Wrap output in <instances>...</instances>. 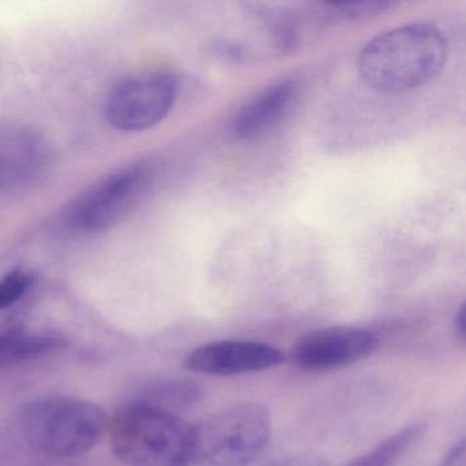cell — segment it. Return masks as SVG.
Returning <instances> with one entry per match:
<instances>
[{
	"label": "cell",
	"mask_w": 466,
	"mask_h": 466,
	"mask_svg": "<svg viewBox=\"0 0 466 466\" xmlns=\"http://www.w3.org/2000/svg\"><path fill=\"white\" fill-rule=\"evenodd\" d=\"M283 361V351L268 343L225 339L190 351L185 359V368L198 375L231 376L271 370Z\"/></svg>",
	"instance_id": "obj_9"
},
{
	"label": "cell",
	"mask_w": 466,
	"mask_h": 466,
	"mask_svg": "<svg viewBox=\"0 0 466 466\" xmlns=\"http://www.w3.org/2000/svg\"><path fill=\"white\" fill-rule=\"evenodd\" d=\"M299 83L285 78L245 103L230 122V133L238 140H253L274 129L296 106Z\"/></svg>",
	"instance_id": "obj_10"
},
{
	"label": "cell",
	"mask_w": 466,
	"mask_h": 466,
	"mask_svg": "<svg viewBox=\"0 0 466 466\" xmlns=\"http://www.w3.org/2000/svg\"><path fill=\"white\" fill-rule=\"evenodd\" d=\"M466 308L465 304L462 305V307L458 309V312L455 313L454 318V331L455 335H457L458 340H460L461 343H465V338H466Z\"/></svg>",
	"instance_id": "obj_17"
},
{
	"label": "cell",
	"mask_w": 466,
	"mask_h": 466,
	"mask_svg": "<svg viewBox=\"0 0 466 466\" xmlns=\"http://www.w3.org/2000/svg\"><path fill=\"white\" fill-rule=\"evenodd\" d=\"M178 96V81L163 72L143 73L121 81L106 106L108 124L122 132L151 129L170 113Z\"/></svg>",
	"instance_id": "obj_6"
},
{
	"label": "cell",
	"mask_w": 466,
	"mask_h": 466,
	"mask_svg": "<svg viewBox=\"0 0 466 466\" xmlns=\"http://www.w3.org/2000/svg\"><path fill=\"white\" fill-rule=\"evenodd\" d=\"M190 428L181 417L146 403L122 408L108 422L111 449L129 466H181Z\"/></svg>",
	"instance_id": "obj_4"
},
{
	"label": "cell",
	"mask_w": 466,
	"mask_h": 466,
	"mask_svg": "<svg viewBox=\"0 0 466 466\" xmlns=\"http://www.w3.org/2000/svg\"><path fill=\"white\" fill-rule=\"evenodd\" d=\"M441 466H466L465 441H458L452 449L447 452L446 458Z\"/></svg>",
	"instance_id": "obj_16"
},
{
	"label": "cell",
	"mask_w": 466,
	"mask_h": 466,
	"mask_svg": "<svg viewBox=\"0 0 466 466\" xmlns=\"http://www.w3.org/2000/svg\"><path fill=\"white\" fill-rule=\"evenodd\" d=\"M155 167L149 162L127 166L81 196L69 212V223L81 233H100L124 219L151 189Z\"/></svg>",
	"instance_id": "obj_5"
},
{
	"label": "cell",
	"mask_w": 466,
	"mask_h": 466,
	"mask_svg": "<svg viewBox=\"0 0 466 466\" xmlns=\"http://www.w3.org/2000/svg\"><path fill=\"white\" fill-rule=\"evenodd\" d=\"M425 432L422 422L408 425L378 444L375 449L345 466H395Z\"/></svg>",
	"instance_id": "obj_13"
},
{
	"label": "cell",
	"mask_w": 466,
	"mask_h": 466,
	"mask_svg": "<svg viewBox=\"0 0 466 466\" xmlns=\"http://www.w3.org/2000/svg\"><path fill=\"white\" fill-rule=\"evenodd\" d=\"M375 332L361 327L335 326L307 332L294 343V364L307 370L348 367L370 357L378 348Z\"/></svg>",
	"instance_id": "obj_8"
},
{
	"label": "cell",
	"mask_w": 466,
	"mask_h": 466,
	"mask_svg": "<svg viewBox=\"0 0 466 466\" xmlns=\"http://www.w3.org/2000/svg\"><path fill=\"white\" fill-rule=\"evenodd\" d=\"M447 40L427 23L408 24L373 37L360 53V76L370 88L400 94L430 83L444 67Z\"/></svg>",
	"instance_id": "obj_1"
},
{
	"label": "cell",
	"mask_w": 466,
	"mask_h": 466,
	"mask_svg": "<svg viewBox=\"0 0 466 466\" xmlns=\"http://www.w3.org/2000/svg\"><path fill=\"white\" fill-rule=\"evenodd\" d=\"M264 466H326L321 458L316 455L299 454L289 455V457L280 458L274 462L267 463Z\"/></svg>",
	"instance_id": "obj_15"
},
{
	"label": "cell",
	"mask_w": 466,
	"mask_h": 466,
	"mask_svg": "<svg viewBox=\"0 0 466 466\" xmlns=\"http://www.w3.org/2000/svg\"><path fill=\"white\" fill-rule=\"evenodd\" d=\"M271 438V414L260 403L226 409L190 428L181 466H248Z\"/></svg>",
	"instance_id": "obj_3"
},
{
	"label": "cell",
	"mask_w": 466,
	"mask_h": 466,
	"mask_svg": "<svg viewBox=\"0 0 466 466\" xmlns=\"http://www.w3.org/2000/svg\"><path fill=\"white\" fill-rule=\"evenodd\" d=\"M201 395H203L201 387L196 381L177 379V380L160 381L149 387L137 400L179 416V411L195 406L201 400Z\"/></svg>",
	"instance_id": "obj_12"
},
{
	"label": "cell",
	"mask_w": 466,
	"mask_h": 466,
	"mask_svg": "<svg viewBox=\"0 0 466 466\" xmlns=\"http://www.w3.org/2000/svg\"><path fill=\"white\" fill-rule=\"evenodd\" d=\"M53 155L45 136L24 124L0 127V193L20 196L45 182Z\"/></svg>",
	"instance_id": "obj_7"
},
{
	"label": "cell",
	"mask_w": 466,
	"mask_h": 466,
	"mask_svg": "<svg viewBox=\"0 0 466 466\" xmlns=\"http://www.w3.org/2000/svg\"><path fill=\"white\" fill-rule=\"evenodd\" d=\"M107 413L83 398L54 395L24 406L20 425L26 441L45 454L59 458L94 450L108 431Z\"/></svg>",
	"instance_id": "obj_2"
},
{
	"label": "cell",
	"mask_w": 466,
	"mask_h": 466,
	"mask_svg": "<svg viewBox=\"0 0 466 466\" xmlns=\"http://www.w3.org/2000/svg\"><path fill=\"white\" fill-rule=\"evenodd\" d=\"M32 280L31 275L23 269H15L0 280V310L20 301L31 289Z\"/></svg>",
	"instance_id": "obj_14"
},
{
	"label": "cell",
	"mask_w": 466,
	"mask_h": 466,
	"mask_svg": "<svg viewBox=\"0 0 466 466\" xmlns=\"http://www.w3.org/2000/svg\"><path fill=\"white\" fill-rule=\"evenodd\" d=\"M69 340L56 332L10 329L0 331V368L13 367L58 353Z\"/></svg>",
	"instance_id": "obj_11"
}]
</instances>
